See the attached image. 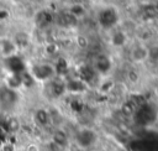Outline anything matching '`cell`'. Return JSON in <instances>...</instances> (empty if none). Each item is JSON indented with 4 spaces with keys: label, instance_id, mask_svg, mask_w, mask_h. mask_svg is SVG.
Instances as JSON below:
<instances>
[{
    "label": "cell",
    "instance_id": "1",
    "mask_svg": "<svg viewBox=\"0 0 158 151\" xmlns=\"http://www.w3.org/2000/svg\"><path fill=\"white\" fill-rule=\"evenodd\" d=\"M96 141H98V135L95 130L89 126H81L80 129H78L72 140V142L77 145L79 149H81L83 151L94 147Z\"/></svg>",
    "mask_w": 158,
    "mask_h": 151
},
{
    "label": "cell",
    "instance_id": "2",
    "mask_svg": "<svg viewBox=\"0 0 158 151\" xmlns=\"http://www.w3.org/2000/svg\"><path fill=\"white\" fill-rule=\"evenodd\" d=\"M28 74L31 76V78L33 80L44 83V82H48L52 78H54L57 76V72H56L54 64L40 62V63H35L31 66V68L28 69Z\"/></svg>",
    "mask_w": 158,
    "mask_h": 151
},
{
    "label": "cell",
    "instance_id": "3",
    "mask_svg": "<svg viewBox=\"0 0 158 151\" xmlns=\"http://www.w3.org/2000/svg\"><path fill=\"white\" fill-rule=\"evenodd\" d=\"M51 142L58 147L60 151L68 150V147L72 144V139L69 137L68 132L62 126H54L51 131Z\"/></svg>",
    "mask_w": 158,
    "mask_h": 151
},
{
    "label": "cell",
    "instance_id": "4",
    "mask_svg": "<svg viewBox=\"0 0 158 151\" xmlns=\"http://www.w3.org/2000/svg\"><path fill=\"white\" fill-rule=\"evenodd\" d=\"M111 67H112V64H111V59H110L109 56H106L104 53H100L94 58L93 68L95 69V72L98 74L106 76L111 71Z\"/></svg>",
    "mask_w": 158,
    "mask_h": 151
},
{
    "label": "cell",
    "instance_id": "5",
    "mask_svg": "<svg viewBox=\"0 0 158 151\" xmlns=\"http://www.w3.org/2000/svg\"><path fill=\"white\" fill-rule=\"evenodd\" d=\"M117 19H118V15L112 7H106L101 10V12L99 14V22L105 28L114 27L117 22Z\"/></svg>",
    "mask_w": 158,
    "mask_h": 151
},
{
    "label": "cell",
    "instance_id": "6",
    "mask_svg": "<svg viewBox=\"0 0 158 151\" xmlns=\"http://www.w3.org/2000/svg\"><path fill=\"white\" fill-rule=\"evenodd\" d=\"M33 121L36 123L37 126L40 127H48L52 126V119L49 110L47 108L40 106L33 110Z\"/></svg>",
    "mask_w": 158,
    "mask_h": 151
},
{
    "label": "cell",
    "instance_id": "7",
    "mask_svg": "<svg viewBox=\"0 0 158 151\" xmlns=\"http://www.w3.org/2000/svg\"><path fill=\"white\" fill-rule=\"evenodd\" d=\"M148 54H149V51H148V47L144 46L143 43H137L136 46H133L130 51V58L132 62L135 63H142V62H146L148 59Z\"/></svg>",
    "mask_w": 158,
    "mask_h": 151
},
{
    "label": "cell",
    "instance_id": "8",
    "mask_svg": "<svg viewBox=\"0 0 158 151\" xmlns=\"http://www.w3.org/2000/svg\"><path fill=\"white\" fill-rule=\"evenodd\" d=\"M16 51H17V46L15 45L14 40H11V38H1L0 40V53L5 58L15 56Z\"/></svg>",
    "mask_w": 158,
    "mask_h": 151
},
{
    "label": "cell",
    "instance_id": "9",
    "mask_svg": "<svg viewBox=\"0 0 158 151\" xmlns=\"http://www.w3.org/2000/svg\"><path fill=\"white\" fill-rule=\"evenodd\" d=\"M127 41V36L123 31H116L115 33H112L111 36V43L115 46V47H121L126 43Z\"/></svg>",
    "mask_w": 158,
    "mask_h": 151
},
{
    "label": "cell",
    "instance_id": "10",
    "mask_svg": "<svg viewBox=\"0 0 158 151\" xmlns=\"http://www.w3.org/2000/svg\"><path fill=\"white\" fill-rule=\"evenodd\" d=\"M77 20L78 19H80V17H83L84 15H85V7L81 5V4H74V5H72L70 7H69V10H68Z\"/></svg>",
    "mask_w": 158,
    "mask_h": 151
},
{
    "label": "cell",
    "instance_id": "11",
    "mask_svg": "<svg viewBox=\"0 0 158 151\" xmlns=\"http://www.w3.org/2000/svg\"><path fill=\"white\" fill-rule=\"evenodd\" d=\"M139 73L137 72V71H130L128 73H127V79L131 82V83H133V84H136V83H138L139 82Z\"/></svg>",
    "mask_w": 158,
    "mask_h": 151
},
{
    "label": "cell",
    "instance_id": "12",
    "mask_svg": "<svg viewBox=\"0 0 158 151\" xmlns=\"http://www.w3.org/2000/svg\"><path fill=\"white\" fill-rule=\"evenodd\" d=\"M149 54H148V59H153V61H158V46H153L151 48H148Z\"/></svg>",
    "mask_w": 158,
    "mask_h": 151
},
{
    "label": "cell",
    "instance_id": "13",
    "mask_svg": "<svg viewBox=\"0 0 158 151\" xmlns=\"http://www.w3.org/2000/svg\"><path fill=\"white\" fill-rule=\"evenodd\" d=\"M77 43H78V46L81 47V48H85V47H88V45H89L88 38H86L85 36H78V37H77Z\"/></svg>",
    "mask_w": 158,
    "mask_h": 151
},
{
    "label": "cell",
    "instance_id": "14",
    "mask_svg": "<svg viewBox=\"0 0 158 151\" xmlns=\"http://www.w3.org/2000/svg\"><path fill=\"white\" fill-rule=\"evenodd\" d=\"M0 151H16V146L12 142H4L0 147Z\"/></svg>",
    "mask_w": 158,
    "mask_h": 151
},
{
    "label": "cell",
    "instance_id": "15",
    "mask_svg": "<svg viewBox=\"0 0 158 151\" xmlns=\"http://www.w3.org/2000/svg\"><path fill=\"white\" fill-rule=\"evenodd\" d=\"M23 151H41V147H40V145L36 144V142H30V144L26 146V149H25Z\"/></svg>",
    "mask_w": 158,
    "mask_h": 151
}]
</instances>
